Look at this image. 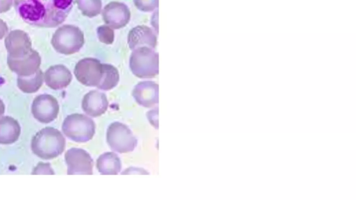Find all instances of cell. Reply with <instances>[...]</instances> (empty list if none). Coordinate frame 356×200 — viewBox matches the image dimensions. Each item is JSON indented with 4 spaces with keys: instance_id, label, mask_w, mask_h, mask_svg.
I'll use <instances>...</instances> for the list:
<instances>
[{
    "instance_id": "6da1fadb",
    "label": "cell",
    "mask_w": 356,
    "mask_h": 200,
    "mask_svg": "<svg viewBox=\"0 0 356 200\" xmlns=\"http://www.w3.org/2000/svg\"><path fill=\"white\" fill-rule=\"evenodd\" d=\"M20 17L28 24L54 28L62 24L74 6V0H15Z\"/></svg>"
},
{
    "instance_id": "7a4b0ae2",
    "label": "cell",
    "mask_w": 356,
    "mask_h": 200,
    "mask_svg": "<svg viewBox=\"0 0 356 200\" xmlns=\"http://www.w3.org/2000/svg\"><path fill=\"white\" fill-rule=\"evenodd\" d=\"M33 153L43 160H51L60 156L66 148V139L58 129L47 126L33 138Z\"/></svg>"
},
{
    "instance_id": "3957f363",
    "label": "cell",
    "mask_w": 356,
    "mask_h": 200,
    "mask_svg": "<svg viewBox=\"0 0 356 200\" xmlns=\"http://www.w3.org/2000/svg\"><path fill=\"white\" fill-rule=\"evenodd\" d=\"M148 47L133 50L130 58V68L140 78H151L159 74V54Z\"/></svg>"
},
{
    "instance_id": "277c9868",
    "label": "cell",
    "mask_w": 356,
    "mask_h": 200,
    "mask_svg": "<svg viewBox=\"0 0 356 200\" xmlns=\"http://www.w3.org/2000/svg\"><path fill=\"white\" fill-rule=\"evenodd\" d=\"M51 43L54 49L65 55L78 52L85 44V35L78 26L66 24L53 34Z\"/></svg>"
},
{
    "instance_id": "5b68a950",
    "label": "cell",
    "mask_w": 356,
    "mask_h": 200,
    "mask_svg": "<svg viewBox=\"0 0 356 200\" xmlns=\"http://www.w3.org/2000/svg\"><path fill=\"white\" fill-rule=\"evenodd\" d=\"M62 131L69 139L76 142L91 140L96 132V124L90 117L80 113L68 115L62 124Z\"/></svg>"
},
{
    "instance_id": "8992f818",
    "label": "cell",
    "mask_w": 356,
    "mask_h": 200,
    "mask_svg": "<svg viewBox=\"0 0 356 200\" xmlns=\"http://www.w3.org/2000/svg\"><path fill=\"white\" fill-rule=\"evenodd\" d=\"M107 141L113 151L120 153L133 151L137 145V140L130 128L119 122H115L109 126Z\"/></svg>"
},
{
    "instance_id": "52a82bcc",
    "label": "cell",
    "mask_w": 356,
    "mask_h": 200,
    "mask_svg": "<svg viewBox=\"0 0 356 200\" xmlns=\"http://www.w3.org/2000/svg\"><path fill=\"white\" fill-rule=\"evenodd\" d=\"M74 74L82 84L88 87H97L103 76V63L94 58H83L76 64Z\"/></svg>"
},
{
    "instance_id": "ba28073f",
    "label": "cell",
    "mask_w": 356,
    "mask_h": 200,
    "mask_svg": "<svg viewBox=\"0 0 356 200\" xmlns=\"http://www.w3.org/2000/svg\"><path fill=\"white\" fill-rule=\"evenodd\" d=\"M60 112L58 99L49 94L37 96L32 105V113L40 122L49 124L57 119Z\"/></svg>"
},
{
    "instance_id": "9c48e42d",
    "label": "cell",
    "mask_w": 356,
    "mask_h": 200,
    "mask_svg": "<svg viewBox=\"0 0 356 200\" xmlns=\"http://www.w3.org/2000/svg\"><path fill=\"white\" fill-rule=\"evenodd\" d=\"M68 174H93L94 160L85 149L73 147L65 154Z\"/></svg>"
},
{
    "instance_id": "30bf717a",
    "label": "cell",
    "mask_w": 356,
    "mask_h": 200,
    "mask_svg": "<svg viewBox=\"0 0 356 200\" xmlns=\"http://www.w3.org/2000/svg\"><path fill=\"white\" fill-rule=\"evenodd\" d=\"M105 24L113 29H119L128 25L131 12L128 6L121 2L112 1L102 11Z\"/></svg>"
},
{
    "instance_id": "8fae6325",
    "label": "cell",
    "mask_w": 356,
    "mask_h": 200,
    "mask_svg": "<svg viewBox=\"0 0 356 200\" xmlns=\"http://www.w3.org/2000/svg\"><path fill=\"white\" fill-rule=\"evenodd\" d=\"M8 56L13 58H22L27 56L33 49L32 40L24 31H12L5 40Z\"/></svg>"
},
{
    "instance_id": "7c38bea8",
    "label": "cell",
    "mask_w": 356,
    "mask_h": 200,
    "mask_svg": "<svg viewBox=\"0 0 356 200\" xmlns=\"http://www.w3.org/2000/svg\"><path fill=\"white\" fill-rule=\"evenodd\" d=\"M8 64L10 69L19 76H28L40 69L42 58L40 53L33 49L27 56L22 58L8 56Z\"/></svg>"
},
{
    "instance_id": "4fadbf2b",
    "label": "cell",
    "mask_w": 356,
    "mask_h": 200,
    "mask_svg": "<svg viewBox=\"0 0 356 200\" xmlns=\"http://www.w3.org/2000/svg\"><path fill=\"white\" fill-rule=\"evenodd\" d=\"M137 103L146 108L159 103V85L153 81H142L135 85L133 92Z\"/></svg>"
},
{
    "instance_id": "5bb4252c",
    "label": "cell",
    "mask_w": 356,
    "mask_h": 200,
    "mask_svg": "<svg viewBox=\"0 0 356 200\" xmlns=\"http://www.w3.org/2000/svg\"><path fill=\"white\" fill-rule=\"evenodd\" d=\"M129 47L134 50L141 47L155 49L157 46L158 38L154 31L145 25L134 27L128 36Z\"/></svg>"
},
{
    "instance_id": "9a60e30c",
    "label": "cell",
    "mask_w": 356,
    "mask_h": 200,
    "mask_svg": "<svg viewBox=\"0 0 356 200\" xmlns=\"http://www.w3.org/2000/svg\"><path fill=\"white\" fill-rule=\"evenodd\" d=\"M46 85L53 90H59L67 88L72 81L71 71L64 65L50 67L44 74Z\"/></svg>"
},
{
    "instance_id": "2e32d148",
    "label": "cell",
    "mask_w": 356,
    "mask_h": 200,
    "mask_svg": "<svg viewBox=\"0 0 356 200\" xmlns=\"http://www.w3.org/2000/svg\"><path fill=\"white\" fill-rule=\"evenodd\" d=\"M82 106L88 115L97 117L107 111L109 101L106 94L99 90H92L84 97Z\"/></svg>"
},
{
    "instance_id": "e0dca14e",
    "label": "cell",
    "mask_w": 356,
    "mask_h": 200,
    "mask_svg": "<svg viewBox=\"0 0 356 200\" xmlns=\"http://www.w3.org/2000/svg\"><path fill=\"white\" fill-rule=\"evenodd\" d=\"M22 133L19 122L10 116L0 117V144H12L16 142Z\"/></svg>"
},
{
    "instance_id": "ac0fdd59",
    "label": "cell",
    "mask_w": 356,
    "mask_h": 200,
    "mask_svg": "<svg viewBox=\"0 0 356 200\" xmlns=\"http://www.w3.org/2000/svg\"><path fill=\"white\" fill-rule=\"evenodd\" d=\"M96 167L101 174H118L122 168L119 156L113 152H106L98 158Z\"/></svg>"
},
{
    "instance_id": "d6986e66",
    "label": "cell",
    "mask_w": 356,
    "mask_h": 200,
    "mask_svg": "<svg viewBox=\"0 0 356 200\" xmlns=\"http://www.w3.org/2000/svg\"><path fill=\"white\" fill-rule=\"evenodd\" d=\"M44 80V72L40 69L33 75L28 76H19L17 85L22 92L33 94L37 92L42 88Z\"/></svg>"
},
{
    "instance_id": "ffe728a7",
    "label": "cell",
    "mask_w": 356,
    "mask_h": 200,
    "mask_svg": "<svg viewBox=\"0 0 356 200\" xmlns=\"http://www.w3.org/2000/svg\"><path fill=\"white\" fill-rule=\"evenodd\" d=\"M103 76L97 88L103 90H110L119 83L120 75L118 69L112 65L104 63Z\"/></svg>"
},
{
    "instance_id": "44dd1931",
    "label": "cell",
    "mask_w": 356,
    "mask_h": 200,
    "mask_svg": "<svg viewBox=\"0 0 356 200\" xmlns=\"http://www.w3.org/2000/svg\"><path fill=\"white\" fill-rule=\"evenodd\" d=\"M82 13L88 17H94L102 11V0H76Z\"/></svg>"
},
{
    "instance_id": "7402d4cb",
    "label": "cell",
    "mask_w": 356,
    "mask_h": 200,
    "mask_svg": "<svg viewBox=\"0 0 356 200\" xmlns=\"http://www.w3.org/2000/svg\"><path fill=\"white\" fill-rule=\"evenodd\" d=\"M99 40L106 44H111L115 41V34L114 29L108 25H103L97 29Z\"/></svg>"
},
{
    "instance_id": "603a6c76",
    "label": "cell",
    "mask_w": 356,
    "mask_h": 200,
    "mask_svg": "<svg viewBox=\"0 0 356 200\" xmlns=\"http://www.w3.org/2000/svg\"><path fill=\"white\" fill-rule=\"evenodd\" d=\"M135 6L144 12H152L159 7V0H133Z\"/></svg>"
},
{
    "instance_id": "cb8c5ba5",
    "label": "cell",
    "mask_w": 356,
    "mask_h": 200,
    "mask_svg": "<svg viewBox=\"0 0 356 200\" xmlns=\"http://www.w3.org/2000/svg\"><path fill=\"white\" fill-rule=\"evenodd\" d=\"M50 163L40 162L33 169L32 174H55Z\"/></svg>"
},
{
    "instance_id": "d4e9b609",
    "label": "cell",
    "mask_w": 356,
    "mask_h": 200,
    "mask_svg": "<svg viewBox=\"0 0 356 200\" xmlns=\"http://www.w3.org/2000/svg\"><path fill=\"white\" fill-rule=\"evenodd\" d=\"M14 0H0V13L9 11L13 6Z\"/></svg>"
},
{
    "instance_id": "484cf974",
    "label": "cell",
    "mask_w": 356,
    "mask_h": 200,
    "mask_svg": "<svg viewBox=\"0 0 356 200\" xmlns=\"http://www.w3.org/2000/svg\"><path fill=\"white\" fill-rule=\"evenodd\" d=\"M9 31V27L7 23L0 19V40H2Z\"/></svg>"
},
{
    "instance_id": "4316f807",
    "label": "cell",
    "mask_w": 356,
    "mask_h": 200,
    "mask_svg": "<svg viewBox=\"0 0 356 200\" xmlns=\"http://www.w3.org/2000/svg\"><path fill=\"white\" fill-rule=\"evenodd\" d=\"M6 112V105L3 101L0 99V117H3Z\"/></svg>"
}]
</instances>
